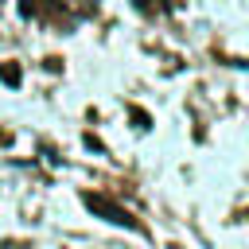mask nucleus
<instances>
[{
    "label": "nucleus",
    "instance_id": "1",
    "mask_svg": "<svg viewBox=\"0 0 249 249\" xmlns=\"http://www.w3.org/2000/svg\"><path fill=\"white\" fill-rule=\"evenodd\" d=\"M82 202L97 214V218H105V222H113V226H124V230H140V222L124 210V206H117L113 198H105V195H93V191H86L82 195Z\"/></svg>",
    "mask_w": 249,
    "mask_h": 249
},
{
    "label": "nucleus",
    "instance_id": "2",
    "mask_svg": "<svg viewBox=\"0 0 249 249\" xmlns=\"http://www.w3.org/2000/svg\"><path fill=\"white\" fill-rule=\"evenodd\" d=\"M0 78H4V86H19V78H23V70H19L16 62H4V66H0Z\"/></svg>",
    "mask_w": 249,
    "mask_h": 249
}]
</instances>
